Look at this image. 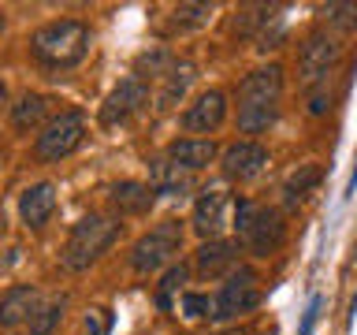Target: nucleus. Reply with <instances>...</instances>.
<instances>
[{"label":"nucleus","instance_id":"nucleus-1","mask_svg":"<svg viewBox=\"0 0 357 335\" xmlns=\"http://www.w3.org/2000/svg\"><path fill=\"white\" fill-rule=\"evenodd\" d=\"M30 52L45 67H75L89 52V27L78 19H56L30 38Z\"/></svg>","mask_w":357,"mask_h":335},{"label":"nucleus","instance_id":"nucleus-2","mask_svg":"<svg viewBox=\"0 0 357 335\" xmlns=\"http://www.w3.org/2000/svg\"><path fill=\"white\" fill-rule=\"evenodd\" d=\"M116 234H119V223H112L108 216H97V212L82 216V220L71 228V234H67L63 268H71V272H82V268H89L112 242H116Z\"/></svg>","mask_w":357,"mask_h":335},{"label":"nucleus","instance_id":"nucleus-3","mask_svg":"<svg viewBox=\"0 0 357 335\" xmlns=\"http://www.w3.org/2000/svg\"><path fill=\"white\" fill-rule=\"evenodd\" d=\"M231 223H234V231H238V239L250 246L257 257L275 253L279 242H283V220H279V212L257 205L250 198L234 201V220Z\"/></svg>","mask_w":357,"mask_h":335},{"label":"nucleus","instance_id":"nucleus-4","mask_svg":"<svg viewBox=\"0 0 357 335\" xmlns=\"http://www.w3.org/2000/svg\"><path fill=\"white\" fill-rule=\"evenodd\" d=\"M86 138V119L82 112H60L56 119H49L41 127V134L33 138V156L41 164H52V161H63L71 156Z\"/></svg>","mask_w":357,"mask_h":335},{"label":"nucleus","instance_id":"nucleus-5","mask_svg":"<svg viewBox=\"0 0 357 335\" xmlns=\"http://www.w3.org/2000/svg\"><path fill=\"white\" fill-rule=\"evenodd\" d=\"M178 246H183V228H178V220H164L156 231L142 234V239L130 246V265L138 268V272H156V268L167 265L178 253Z\"/></svg>","mask_w":357,"mask_h":335},{"label":"nucleus","instance_id":"nucleus-6","mask_svg":"<svg viewBox=\"0 0 357 335\" xmlns=\"http://www.w3.org/2000/svg\"><path fill=\"white\" fill-rule=\"evenodd\" d=\"M261 279H257L253 268H238V272L227 276V283L220 287L216 302H212V317L216 320H231V317H242V313L257 309L261 302Z\"/></svg>","mask_w":357,"mask_h":335},{"label":"nucleus","instance_id":"nucleus-7","mask_svg":"<svg viewBox=\"0 0 357 335\" xmlns=\"http://www.w3.org/2000/svg\"><path fill=\"white\" fill-rule=\"evenodd\" d=\"M231 212H234V201L227 190H205L194 205V231L208 242L220 239L231 228Z\"/></svg>","mask_w":357,"mask_h":335},{"label":"nucleus","instance_id":"nucleus-8","mask_svg":"<svg viewBox=\"0 0 357 335\" xmlns=\"http://www.w3.org/2000/svg\"><path fill=\"white\" fill-rule=\"evenodd\" d=\"M279 94H283V71L275 64L257 67L238 86V108H279Z\"/></svg>","mask_w":357,"mask_h":335},{"label":"nucleus","instance_id":"nucleus-9","mask_svg":"<svg viewBox=\"0 0 357 335\" xmlns=\"http://www.w3.org/2000/svg\"><path fill=\"white\" fill-rule=\"evenodd\" d=\"M149 105V89H145L142 78H127L119 82L100 105V127H116V123H127L134 112H142Z\"/></svg>","mask_w":357,"mask_h":335},{"label":"nucleus","instance_id":"nucleus-10","mask_svg":"<svg viewBox=\"0 0 357 335\" xmlns=\"http://www.w3.org/2000/svg\"><path fill=\"white\" fill-rule=\"evenodd\" d=\"M335 60H339V45H335L328 34H312V38L301 45V82L305 86L328 82Z\"/></svg>","mask_w":357,"mask_h":335},{"label":"nucleus","instance_id":"nucleus-11","mask_svg":"<svg viewBox=\"0 0 357 335\" xmlns=\"http://www.w3.org/2000/svg\"><path fill=\"white\" fill-rule=\"evenodd\" d=\"M223 175L227 179H238V183H250V179H257L268 168V149L257 142H234L223 149Z\"/></svg>","mask_w":357,"mask_h":335},{"label":"nucleus","instance_id":"nucleus-12","mask_svg":"<svg viewBox=\"0 0 357 335\" xmlns=\"http://www.w3.org/2000/svg\"><path fill=\"white\" fill-rule=\"evenodd\" d=\"M223 119H227V100H223L220 89H208V94H201L194 105L186 108L183 127L197 131V134H212V131L223 127Z\"/></svg>","mask_w":357,"mask_h":335},{"label":"nucleus","instance_id":"nucleus-13","mask_svg":"<svg viewBox=\"0 0 357 335\" xmlns=\"http://www.w3.org/2000/svg\"><path fill=\"white\" fill-rule=\"evenodd\" d=\"M52 212H56V186L52 183H33V186L22 190L19 220L26 223V228H45Z\"/></svg>","mask_w":357,"mask_h":335},{"label":"nucleus","instance_id":"nucleus-14","mask_svg":"<svg viewBox=\"0 0 357 335\" xmlns=\"http://www.w3.org/2000/svg\"><path fill=\"white\" fill-rule=\"evenodd\" d=\"M167 156L183 172H201V168H208L216 161V142L212 138H178L167 145Z\"/></svg>","mask_w":357,"mask_h":335},{"label":"nucleus","instance_id":"nucleus-15","mask_svg":"<svg viewBox=\"0 0 357 335\" xmlns=\"http://www.w3.org/2000/svg\"><path fill=\"white\" fill-rule=\"evenodd\" d=\"M156 201V190L149 183H138V179H123V183L112 186V205L119 212H127V216H142V212H149Z\"/></svg>","mask_w":357,"mask_h":335},{"label":"nucleus","instance_id":"nucleus-16","mask_svg":"<svg viewBox=\"0 0 357 335\" xmlns=\"http://www.w3.org/2000/svg\"><path fill=\"white\" fill-rule=\"evenodd\" d=\"M234 261H238V246L223 242V239H212L194 253V265H197L201 276H223L234 268Z\"/></svg>","mask_w":357,"mask_h":335},{"label":"nucleus","instance_id":"nucleus-17","mask_svg":"<svg viewBox=\"0 0 357 335\" xmlns=\"http://www.w3.org/2000/svg\"><path fill=\"white\" fill-rule=\"evenodd\" d=\"M38 313V290L33 287H11L0 298V328H15V324L30 320Z\"/></svg>","mask_w":357,"mask_h":335},{"label":"nucleus","instance_id":"nucleus-18","mask_svg":"<svg viewBox=\"0 0 357 335\" xmlns=\"http://www.w3.org/2000/svg\"><path fill=\"white\" fill-rule=\"evenodd\" d=\"M49 105H52V100L45 97V94H22L19 105H11V123H15L19 131L41 127L45 116H49Z\"/></svg>","mask_w":357,"mask_h":335},{"label":"nucleus","instance_id":"nucleus-19","mask_svg":"<svg viewBox=\"0 0 357 335\" xmlns=\"http://www.w3.org/2000/svg\"><path fill=\"white\" fill-rule=\"evenodd\" d=\"M320 175H324V172H320V164H301L298 172H290V175H287V183H283V201H287V205H298V201L320 183Z\"/></svg>","mask_w":357,"mask_h":335},{"label":"nucleus","instance_id":"nucleus-20","mask_svg":"<svg viewBox=\"0 0 357 335\" xmlns=\"http://www.w3.org/2000/svg\"><path fill=\"white\" fill-rule=\"evenodd\" d=\"M194 64H172V71L164 75V94H160V108H172L178 97L190 89V82H194Z\"/></svg>","mask_w":357,"mask_h":335},{"label":"nucleus","instance_id":"nucleus-21","mask_svg":"<svg viewBox=\"0 0 357 335\" xmlns=\"http://www.w3.org/2000/svg\"><path fill=\"white\" fill-rule=\"evenodd\" d=\"M153 179L156 183H149V186L156 190V194H183V190L190 186V179L178 172L175 164H164V161L153 164Z\"/></svg>","mask_w":357,"mask_h":335},{"label":"nucleus","instance_id":"nucleus-22","mask_svg":"<svg viewBox=\"0 0 357 335\" xmlns=\"http://www.w3.org/2000/svg\"><path fill=\"white\" fill-rule=\"evenodd\" d=\"M60 317H63V298H52L49 306H41L30 317V335H52V328L60 324Z\"/></svg>","mask_w":357,"mask_h":335},{"label":"nucleus","instance_id":"nucleus-23","mask_svg":"<svg viewBox=\"0 0 357 335\" xmlns=\"http://www.w3.org/2000/svg\"><path fill=\"white\" fill-rule=\"evenodd\" d=\"M275 112H279V108H238V127H242L245 134H257V131L272 127V123H275Z\"/></svg>","mask_w":357,"mask_h":335},{"label":"nucleus","instance_id":"nucleus-24","mask_svg":"<svg viewBox=\"0 0 357 335\" xmlns=\"http://www.w3.org/2000/svg\"><path fill=\"white\" fill-rule=\"evenodd\" d=\"M183 313H186L190 320L212 317V302H208V295H197V290H186V295H183Z\"/></svg>","mask_w":357,"mask_h":335},{"label":"nucleus","instance_id":"nucleus-25","mask_svg":"<svg viewBox=\"0 0 357 335\" xmlns=\"http://www.w3.org/2000/svg\"><path fill=\"white\" fill-rule=\"evenodd\" d=\"M208 4H178L175 8V22H190V27H197V22L208 19Z\"/></svg>","mask_w":357,"mask_h":335},{"label":"nucleus","instance_id":"nucleus-26","mask_svg":"<svg viewBox=\"0 0 357 335\" xmlns=\"http://www.w3.org/2000/svg\"><path fill=\"white\" fill-rule=\"evenodd\" d=\"M178 283H186V268H183V265L167 268V276L160 279V306H167V295H172V290H178Z\"/></svg>","mask_w":357,"mask_h":335},{"label":"nucleus","instance_id":"nucleus-27","mask_svg":"<svg viewBox=\"0 0 357 335\" xmlns=\"http://www.w3.org/2000/svg\"><path fill=\"white\" fill-rule=\"evenodd\" d=\"M82 328H86L89 335H105V332H108L105 309H89V313H86V320H82Z\"/></svg>","mask_w":357,"mask_h":335},{"label":"nucleus","instance_id":"nucleus-28","mask_svg":"<svg viewBox=\"0 0 357 335\" xmlns=\"http://www.w3.org/2000/svg\"><path fill=\"white\" fill-rule=\"evenodd\" d=\"M317 309H320V298H312V302H309V313H305V320H301V332H298V335H309V332H312V324H317Z\"/></svg>","mask_w":357,"mask_h":335},{"label":"nucleus","instance_id":"nucleus-29","mask_svg":"<svg viewBox=\"0 0 357 335\" xmlns=\"http://www.w3.org/2000/svg\"><path fill=\"white\" fill-rule=\"evenodd\" d=\"M8 100V86H4V78H0V105Z\"/></svg>","mask_w":357,"mask_h":335}]
</instances>
